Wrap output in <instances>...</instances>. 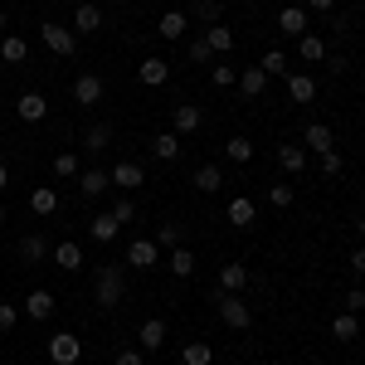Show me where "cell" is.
Returning <instances> with one entry per match:
<instances>
[{
    "instance_id": "1",
    "label": "cell",
    "mask_w": 365,
    "mask_h": 365,
    "mask_svg": "<svg viewBox=\"0 0 365 365\" xmlns=\"http://www.w3.org/2000/svg\"><path fill=\"white\" fill-rule=\"evenodd\" d=\"M122 292H127V273H122V263H103L98 278H93V297H98V307H117Z\"/></svg>"
},
{
    "instance_id": "2",
    "label": "cell",
    "mask_w": 365,
    "mask_h": 365,
    "mask_svg": "<svg viewBox=\"0 0 365 365\" xmlns=\"http://www.w3.org/2000/svg\"><path fill=\"white\" fill-rule=\"evenodd\" d=\"M215 307H220V322H225L229 331H249L253 327V312H249V302H244L239 292H220Z\"/></svg>"
},
{
    "instance_id": "3",
    "label": "cell",
    "mask_w": 365,
    "mask_h": 365,
    "mask_svg": "<svg viewBox=\"0 0 365 365\" xmlns=\"http://www.w3.org/2000/svg\"><path fill=\"white\" fill-rule=\"evenodd\" d=\"M49 361L54 365H78L83 361V341L73 336V331H54V336H49Z\"/></svg>"
},
{
    "instance_id": "4",
    "label": "cell",
    "mask_w": 365,
    "mask_h": 365,
    "mask_svg": "<svg viewBox=\"0 0 365 365\" xmlns=\"http://www.w3.org/2000/svg\"><path fill=\"white\" fill-rule=\"evenodd\" d=\"M39 39H44V44H49V54H58V58H68L73 49H78V34H73L68 25H54V20H49V25H39Z\"/></svg>"
},
{
    "instance_id": "5",
    "label": "cell",
    "mask_w": 365,
    "mask_h": 365,
    "mask_svg": "<svg viewBox=\"0 0 365 365\" xmlns=\"http://www.w3.org/2000/svg\"><path fill=\"white\" fill-rule=\"evenodd\" d=\"M200 127H205V113H200L195 103H180V108L170 113V132H175V137H195Z\"/></svg>"
},
{
    "instance_id": "6",
    "label": "cell",
    "mask_w": 365,
    "mask_h": 365,
    "mask_svg": "<svg viewBox=\"0 0 365 365\" xmlns=\"http://www.w3.org/2000/svg\"><path fill=\"white\" fill-rule=\"evenodd\" d=\"M54 292H49V287H34V292H29L25 302H20V312H25L29 322H49V317H54Z\"/></svg>"
},
{
    "instance_id": "7",
    "label": "cell",
    "mask_w": 365,
    "mask_h": 365,
    "mask_svg": "<svg viewBox=\"0 0 365 365\" xmlns=\"http://www.w3.org/2000/svg\"><path fill=\"white\" fill-rule=\"evenodd\" d=\"M103 93H108V88H103L98 73H78V78H73V103H78V108H98Z\"/></svg>"
},
{
    "instance_id": "8",
    "label": "cell",
    "mask_w": 365,
    "mask_h": 365,
    "mask_svg": "<svg viewBox=\"0 0 365 365\" xmlns=\"http://www.w3.org/2000/svg\"><path fill=\"white\" fill-rule=\"evenodd\" d=\"M156 263H161L156 239H132L127 244V268H156Z\"/></svg>"
},
{
    "instance_id": "9",
    "label": "cell",
    "mask_w": 365,
    "mask_h": 365,
    "mask_svg": "<svg viewBox=\"0 0 365 365\" xmlns=\"http://www.w3.org/2000/svg\"><path fill=\"white\" fill-rule=\"evenodd\" d=\"M29 215H34V220L58 215V190L54 185H34V190H29Z\"/></svg>"
},
{
    "instance_id": "10",
    "label": "cell",
    "mask_w": 365,
    "mask_h": 365,
    "mask_svg": "<svg viewBox=\"0 0 365 365\" xmlns=\"http://www.w3.org/2000/svg\"><path fill=\"white\" fill-rule=\"evenodd\" d=\"M54 268H63V273H78L88 258H83V249H78V239H63V244H54Z\"/></svg>"
},
{
    "instance_id": "11",
    "label": "cell",
    "mask_w": 365,
    "mask_h": 365,
    "mask_svg": "<svg viewBox=\"0 0 365 365\" xmlns=\"http://www.w3.org/2000/svg\"><path fill=\"white\" fill-rule=\"evenodd\" d=\"M15 117H20V122H44V117H49V98H44V93H20Z\"/></svg>"
},
{
    "instance_id": "12",
    "label": "cell",
    "mask_w": 365,
    "mask_h": 365,
    "mask_svg": "<svg viewBox=\"0 0 365 365\" xmlns=\"http://www.w3.org/2000/svg\"><path fill=\"white\" fill-rule=\"evenodd\" d=\"M185 29H190V15H185V10H166V15L156 20V34H161L166 44H175V39H185Z\"/></svg>"
},
{
    "instance_id": "13",
    "label": "cell",
    "mask_w": 365,
    "mask_h": 365,
    "mask_svg": "<svg viewBox=\"0 0 365 365\" xmlns=\"http://www.w3.org/2000/svg\"><path fill=\"white\" fill-rule=\"evenodd\" d=\"M108 190H113V180H108V170H98V166L78 170V195L98 200V195H108Z\"/></svg>"
},
{
    "instance_id": "14",
    "label": "cell",
    "mask_w": 365,
    "mask_h": 365,
    "mask_svg": "<svg viewBox=\"0 0 365 365\" xmlns=\"http://www.w3.org/2000/svg\"><path fill=\"white\" fill-rule=\"evenodd\" d=\"M137 346L141 351H161V346H166V322H161V317H146L137 327Z\"/></svg>"
},
{
    "instance_id": "15",
    "label": "cell",
    "mask_w": 365,
    "mask_h": 365,
    "mask_svg": "<svg viewBox=\"0 0 365 365\" xmlns=\"http://www.w3.org/2000/svg\"><path fill=\"white\" fill-rule=\"evenodd\" d=\"M108 180H113L117 190H137L141 180H146V170H141L137 161H117V166L108 170Z\"/></svg>"
},
{
    "instance_id": "16",
    "label": "cell",
    "mask_w": 365,
    "mask_h": 365,
    "mask_svg": "<svg viewBox=\"0 0 365 365\" xmlns=\"http://www.w3.org/2000/svg\"><path fill=\"white\" fill-rule=\"evenodd\" d=\"M73 34H98V29H103V10H98V5H93V0H83V5H78V10H73Z\"/></svg>"
},
{
    "instance_id": "17",
    "label": "cell",
    "mask_w": 365,
    "mask_h": 365,
    "mask_svg": "<svg viewBox=\"0 0 365 365\" xmlns=\"http://www.w3.org/2000/svg\"><path fill=\"white\" fill-rule=\"evenodd\" d=\"M278 166L287 170V175H302V170H307V146H297V141H282V146H278Z\"/></svg>"
},
{
    "instance_id": "18",
    "label": "cell",
    "mask_w": 365,
    "mask_h": 365,
    "mask_svg": "<svg viewBox=\"0 0 365 365\" xmlns=\"http://www.w3.org/2000/svg\"><path fill=\"white\" fill-rule=\"evenodd\" d=\"M137 78H141L146 88H161V83L170 78V63H166V58H156V54L141 58V63H137Z\"/></svg>"
},
{
    "instance_id": "19",
    "label": "cell",
    "mask_w": 365,
    "mask_h": 365,
    "mask_svg": "<svg viewBox=\"0 0 365 365\" xmlns=\"http://www.w3.org/2000/svg\"><path fill=\"white\" fill-rule=\"evenodd\" d=\"M278 29H282V34H292V39H302V34H307V29H312L307 10H302V5H287V10H282V15H278Z\"/></svg>"
},
{
    "instance_id": "20",
    "label": "cell",
    "mask_w": 365,
    "mask_h": 365,
    "mask_svg": "<svg viewBox=\"0 0 365 365\" xmlns=\"http://www.w3.org/2000/svg\"><path fill=\"white\" fill-rule=\"evenodd\" d=\"M287 98H292L297 108H307L312 98H317V78H312V73H287Z\"/></svg>"
},
{
    "instance_id": "21",
    "label": "cell",
    "mask_w": 365,
    "mask_h": 365,
    "mask_svg": "<svg viewBox=\"0 0 365 365\" xmlns=\"http://www.w3.org/2000/svg\"><path fill=\"white\" fill-rule=\"evenodd\" d=\"M244 287H249V268L234 263V258L220 263V292H244Z\"/></svg>"
},
{
    "instance_id": "22",
    "label": "cell",
    "mask_w": 365,
    "mask_h": 365,
    "mask_svg": "<svg viewBox=\"0 0 365 365\" xmlns=\"http://www.w3.org/2000/svg\"><path fill=\"white\" fill-rule=\"evenodd\" d=\"M253 220H258V205H253L249 195L229 200V225H234V229H253Z\"/></svg>"
},
{
    "instance_id": "23",
    "label": "cell",
    "mask_w": 365,
    "mask_h": 365,
    "mask_svg": "<svg viewBox=\"0 0 365 365\" xmlns=\"http://www.w3.org/2000/svg\"><path fill=\"white\" fill-rule=\"evenodd\" d=\"M302 146H312V151L322 156V151H331V146H336V137H331V127H327V122H307V132H302Z\"/></svg>"
},
{
    "instance_id": "24",
    "label": "cell",
    "mask_w": 365,
    "mask_h": 365,
    "mask_svg": "<svg viewBox=\"0 0 365 365\" xmlns=\"http://www.w3.org/2000/svg\"><path fill=\"white\" fill-rule=\"evenodd\" d=\"M117 229H122V225H117V215H113V210H103V215H93V220H88V234H93L98 244H113V239H117Z\"/></svg>"
},
{
    "instance_id": "25",
    "label": "cell",
    "mask_w": 365,
    "mask_h": 365,
    "mask_svg": "<svg viewBox=\"0 0 365 365\" xmlns=\"http://www.w3.org/2000/svg\"><path fill=\"white\" fill-rule=\"evenodd\" d=\"M49 239H44V234H25V239H20V263H44V258H49Z\"/></svg>"
},
{
    "instance_id": "26",
    "label": "cell",
    "mask_w": 365,
    "mask_h": 365,
    "mask_svg": "<svg viewBox=\"0 0 365 365\" xmlns=\"http://www.w3.org/2000/svg\"><path fill=\"white\" fill-rule=\"evenodd\" d=\"M297 54H302V63H327V39L307 29V34L297 39Z\"/></svg>"
},
{
    "instance_id": "27",
    "label": "cell",
    "mask_w": 365,
    "mask_h": 365,
    "mask_svg": "<svg viewBox=\"0 0 365 365\" xmlns=\"http://www.w3.org/2000/svg\"><path fill=\"white\" fill-rule=\"evenodd\" d=\"M263 88H268V73L253 63V68H239V93L244 98H263Z\"/></svg>"
},
{
    "instance_id": "28",
    "label": "cell",
    "mask_w": 365,
    "mask_h": 365,
    "mask_svg": "<svg viewBox=\"0 0 365 365\" xmlns=\"http://www.w3.org/2000/svg\"><path fill=\"white\" fill-rule=\"evenodd\" d=\"M108 146H113V127H108V122H93V127L83 132V151L98 156V151H108Z\"/></svg>"
},
{
    "instance_id": "29",
    "label": "cell",
    "mask_w": 365,
    "mask_h": 365,
    "mask_svg": "<svg viewBox=\"0 0 365 365\" xmlns=\"http://www.w3.org/2000/svg\"><path fill=\"white\" fill-rule=\"evenodd\" d=\"M166 268H170V273H175V278H195V253L185 249V244H180V249H170Z\"/></svg>"
},
{
    "instance_id": "30",
    "label": "cell",
    "mask_w": 365,
    "mask_h": 365,
    "mask_svg": "<svg viewBox=\"0 0 365 365\" xmlns=\"http://www.w3.org/2000/svg\"><path fill=\"white\" fill-rule=\"evenodd\" d=\"M190 185H195L200 195H215V190L225 185V170H220V166H200V170H195V180H190Z\"/></svg>"
},
{
    "instance_id": "31",
    "label": "cell",
    "mask_w": 365,
    "mask_h": 365,
    "mask_svg": "<svg viewBox=\"0 0 365 365\" xmlns=\"http://www.w3.org/2000/svg\"><path fill=\"white\" fill-rule=\"evenodd\" d=\"M0 58H5V63H25L29 44L20 39V34H0Z\"/></svg>"
},
{
    "instance_id": "32",
    "label": "cell",
    "mask_w": 365,
    "mask_h": 365,
    "mask_svg": "<svg viewBox=\"0 0 365 365\" xmlns=\"http://www.w3.org/2000/svg\"><path fill=\"white\" fill-rule=\"evenodd\" d=\"M331 336H336V341H346V346H351V341L361 336V317H356V312H341L336 322H331Z\"/></svg>"
},
{
    "instance_id": "33",
    "label": "cell",
    "mask_w": 365,
    "mask_h": 365,
    "mask_svg": "<svg viewBox=\"0 0 365 365\" xmlns=\"http://www.w3.org/2000/svg\"><path fill=\"white\" fill-rule=\"evenodd\" d=\"M151 151H156V161H175L180 156V137L175 132H156L151 137Z\"/></svg>"
},
{
    "instance_id": "34",
    "label": "cell",
    "mask_w": 365,
    "mask_h": 365,
    "mask_svg": "<svg viewBox=\"0 0 365 365\" xmlns=\"http://www.w3.org/2000/svg\"><path fill=\"white\" fill-rule=\"evenodd\" d=\"M225 156L234 161V166H249V161H253V141L249 137H229L225 141Z\"/></svg>"
},
{
    "instance_id": "35",
    "label": "cell",
    "mask_w": 365,
    "mask_h": 365,
    "mask_svg": "<svg viewBox=\"0 0 365 365\" xmlns=\"http://www.w3.org/2000/svg\"><path fill=\"white\" fill-rule=\"evenodd\" d=\"M180 365H215V351H210V341H190V346L180 351Z\"/></svg>"
},
{
    "instance_id": "36",
    "label": "cell",
    "mask_w": 365,
    "mask_h": 365,
    "mask_svg": "<svg viewBox=\"0 0 365 365\" xmlns=\"http://www.w3.org/2000/svg\"><path fill=\"white\" fill-rule=\"evenodd\" d=\"M205 39H210L215 54H229V49H234V29H229V25H210V29H205Z\"/></svg>"
},
{
    "instance_id": "37",
    "label": "cell",
    "mask_w": 365,
    "mask_h": 365,
    "mask_svg": "<svg viewBox=\"0 0 365 365\" xmlns=\"http://www.w3.org/2000/svg\"><path fill=\"white\" fill-rule=\"evenodd\" d=\"M258 68H263L268 78H282V73H287V54H282V49H268V54L258 58Z\"/></svg>"
},
{
    "instance_id": "38",
    "label": "cell",
    "mask_w": 365,
    "mask_h": 365,
    "mask_svg": "<svg viewBox=\"0 0 365 365\" xmlns=\"http://www.w3.org/2000/svg\"><path fill=\"white\" fill-rule=\"evenodd\" d=\"M185 244V229L180 225H161L156 229V249H180Z\"/></svg>"
},
{
    "instance_id": "39",
    "label": "cell",
    "mask_w": 365,
    "mask_h": 365,
    "mask_svg": "<svg viewBox=\"0 0 365 365\" xmlns=\"http://www.w3.org/2000/svg\"><path fill=\"white\" fill-rule=\"evenodd\" d=\"M210 83L215 88H234L239 83V68H234V63H215V68H210Z\"/></svg>"
},
{
    "instance_id": "40",
    "label": "cell",
    "mask_w": 365,
    "mask_h": 365,
    "mask_svg": "<svg viewBox=\"0 0 365 365\" xmlns=\"http://www.w3.org/2000/svg\"><path fill=\"white\" fill-rule=\"evenodd\" d=\"M54 175L58 180H73V175H78V156H73V151H58L54 156Z\"/></svg>"
},
{
    "instance_id": "41",
    "label": "cell",
    "mask_w": 365,
    "mask_h": 365,
    "mask_svg": "<svg viewBox=\"0 0 365 365\" xmlns=\"http://www.w3.org/2000/svg\"><path fill=\"white\" fill-rule=\"evenodd\" d=\"M185 54H190V63H210V58H215V49H210V39H205V34H195V39L185 44Z\"/></svg>"
},
{
    "instance_id": "42",
    "label": "cell",
    "mask_w": 365,
    "mask_h": 365,
    "mask_svg": "<svg viewBox=\"0 0 365 365\" xmlns=\"http://www.w3.org/2000/svg\"><path fill=\"white\" fill-rule=\"evenodd\" d=\"M292 200H297V190H292V185H268V205H273V210H287Z\"/></svg>"
},
{
    "instance_id": "43",
    "label": "cell",
    "mask_w": 365,
    "mask_h": 365,
    "mask_svg": "<svg viewBox=\"0 0 365 365\" xmlns=\"http://www.w3.org/2000/svg\"><path fill=\"white\" fill-rule=\"evenodd\" d=\"M20 317H25V312L15 307V302H0V336H5V331H15V327H20Z\"/></svg>"
},
{
    "instance_id": "44",
    "label": "cell",
    "mask_w": 365,
    "mask_h": 365,
    "mask_svg": "<svg viewBox=\"0 0 365 365\" xmlns=\"http://www.w3.org/2000/svg\"><path fill=\"white\" fill-rule=\"evenodd\" d=\"M195 20H205V25H220V0H195Z\"/></svg>"
},
{
    "instance_id": "45",
    "label": "cell",
    "mask_w": 365,
    "mask_h": 365,
    "mask_svg": "<svg viewBox=\"0 0 365 365\" xmlns=\"http://www.w3.org/2000/svg\"><path fill=\"white\" fill-rule=\"evenodd\" d=\"M113 215H117V225H132V220H137V205H132L127 195H117L113 200Z\"/></svg>"
},
{
    "instance_id": "46",
    "label": "cell",
    "mask_w": 365,
    "mask_h": 365,
    "mask_svg": "<svg viewBox=\"0 0 365 365\" xmlns=\"http://www.w3.org/2000/svg\"><path fill=\"white\" fill-rule=\"evenodd\" d=\"M346 170V161H341V151L331 146V151H322V175H341Z\"/></svg>"
},
{
    "instance_id": "47",
    "label": "cell",
    "mask_w": 365,
    "mask_h": 365,
    "mask_svg": "<svg viewBox=\"0 0 365 365\" xmlns=\"http://www.w3.org/2000/svg\"><path fill=\"white\" fill-rule=\"evenodd\" d=\"M113 365H146V356H141L137 346H122V351L113 356Z\"/></svg>"
},
{
    "instance_id": "48",
    "label": "cell",
    "mask_w": 365,
    "mask_h": 365,
    "mask_svg": "<svg viewBox=\"0 0 365 365\" xmlns=\"http://www.w3.org/2000/svg\"><path fill=\"white\" fill-rule=\"evenodd\" d=\"M346 312H356V317L365 312V287H351V292H346Z\"/></svg>"
},
{
    "instance_id": "49",
    "label": "cell",
    "mask_w": 365,
    "mask_h": 365,
    "mask_svg": "<svg viewBox=\"0 0 365 365\" xmlns=\"http://www.w3.org/2000/svg\"><path fill=\"white\" fill-rule=\"evenodd\" d=\"M351 273L365 278V244H361V249H351Z\"/></svg>"
},
{
    "instance_id": "50",
    "label": "cell",
    "mask_w": 365,
    "mask_h": 365,
    "mask_svg": "<svg viewBox=\"0 0 365 365\" xmlns=\"http://www.w3.org/2000/svg\"><path fill=\"white\" fill-rule=\"evenodd\" d=\"M302 10H317V15H331V10H336V0H307Z\"/></svg>"
},
{
    "instance_id": "51",
    "label": "cell",
    "mask_w": 365,
    "mask_h": 365,
    "mask_svg": "<svg viewBox=\"0 0 365 365\" xmlns=\"http://www.w3.org/2000/svg\"><path fill=\"white\" fill-rule=\"evenodd\" d=\"M5 185H10V170L0 166V195H5Z\"/></svg>"
},
{
    "instance_id": "52",
    "label": "cell",
    "mask_w": 365,
    "mask_h": 365,
    "mask_svg": "<svg viewBox=\"0 0 365 365\" xmlns=\"http://www.w3.org/2000/svg\"><path fill=\"white\" fill-rule=\"evenodd\" d=\"M5 29H10V15H5V10H0V34H5Z\"/></svg>"
},
{
    "instance_id": "53",
    "label": "cell",
    "mask_w": 365,
    "mask_h": 365,
    "mask_svg": "<svg viewBox=\"0 0 365 365\" xmlns=\"http://www.w3.org/2000/svg\"><path fill=\"white\" fill-rule=\"evenodd\" d=\"M356 229H361V244H365V220H361V225H356Z\"/></svg>"
},
{
    "instance_id": "54",
    "label": "cell",
    "mask_w": 365,
    "mask_h": 365,
    "mask_svg": "<svg viewBox=\"0 0 365 365\" xmlns=\"http://www.w3.org/2000/svg\"><path fill=\"white\" fill-rule=\"evenodd\" d=\"M0 365H5V341H0Z\"/></svg>"
},
{
    "instance_id": "55",
    "label": "cell",
    "mask_w": 365,
    "mask_h": 365,
    "mask_svg": "<svg viewBox=\"0 0 365 365\" xmlns=\"http://www.w3.org/2000/svg\"><path fill=\"white\" fill-rule=\"evenodd\" d=\"M0 225H5V205H0Z\"/></svg>"
},
{
    "instance_id": "56",
    "label": "cell",
    "mask_w": 365,
    "mask_h": 365,
    "mask_svg": "<svg viewBox=\"0 0 365 365\" xmlns=\"http://www.w3.org/2000/svg\"><path fill=\"white\" fill-rule=\"evenodd\" d=\"M0 127H5V108H0Z\"/></svg>"
},
{
    "instance_id": "57",
    "label": "cell",
    "mask_w": 365,
    "mask_h": 365,
    "mask_svg": "<svg viewBox=\"0 0 365 365\" xmlns=\"http://www.w3.org/2000/svg\"><path fill=\"white\" fill-rule=\"evenodd\" d=\"M361 331H365V312H361Z\"/></svg>"
},
{
    "instance_id": "58",
    "label": "cell",
    "mask_w": 365,
    "mask_h": 365,
    "mask_svg": "<svg viewBox=\"0 0 365 365\" xmlns=\"http://www.w3.org/2000/svg\"><path fill=\"white\" fill-rule=\"evenodd\" d=\"M312 365H317V361H312Z\"/></svg>"
},
{
    "instance_id": "59",
    "label": "cell",
    "mask_w": 365,
    "mask_h": 365,
    "mask_svg": "<svg viewBox=\"0 0 365 365\" xmlns=\"http://www.w3.org/2000/svg\"><path fill=\"white\" fill-rule=\"evenodd\" d=\"M361 5H365V0H361Z\"/></svg>"
}]
</instances>
